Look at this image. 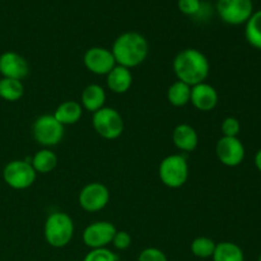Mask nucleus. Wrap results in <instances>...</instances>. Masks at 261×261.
Segmentation results:
<instances>
[{
    "instance_id": "a878e982",
    "label": "nucleus",
    "mask_w": 261,
    "mask_h": 261,
    "mask_svg": "<svg viewBox=\"0 0 261 261\" xmlns=\"http://www.w3.org/2000/svg\"><path fill=\"white\" fill-rule=\"evenodd\" d=\"M221 130L223 137H239L240 132H241V124H240L239 119L233 116H228L222 121Z\"/></svg>"
},
{
    "instance_id": "7c9ffc66",
    "label": "nucleus",
    "mask_w": 261,
    "mask_h": 261,
    "mask_svg": "<svg viewBox=\"0 0 261 261\" xmlns=\"http://www.w3.org/2000/svg\"><path fill=\"white\" fill-rule=\"evenodd\" d=\"M257 261H261V254H260V256H259V259H257Z\"/></svg>"
},
{
    "instance_id": "5701e85b",
    "label": "nucleus",
    "mask_w": 261,
    "mask_h": 261,
    "mask_svg": "<svg viewBox=\"0 0 261 261\" xmlns=\"http://www.w3.org/2000/svg\"><path fill=\"white\" fill-rule=\"evenodd\" d=\"M245 37L252 47L261 50V9L252 13L245 23Z\"/></svg>"
},
{
    "instance_id": "cd10ccee",
    "label": "nucleus",
    "mask_w": 261,
    "mask_h": 261,
    "mask_svg": "<svg viewBox=\"0 0 261 261\" xmlns=\"http://www.w3.org/2000/svg\"><path fill=\"white\" fill-rule=\"evenodd\" d=\"M138 261H168L165 252L157 247H147L139 254Z\"/></svg>"
},
{
    "instance_id": "9b49d317",
    "label": "nucleus",
    "mask_w": 261,
    "mask_h": 261,
    "mask_svg": "<svg viewBox=\"0 0 261 261\" xmlns=\"http://www.w3.org/2000/svg\"><path fill=\"white\" fill-rule=\"evenodd\" d=\"M216 153L219 162L227 167H237L245 160V145L239 137H222L217 142Z\"/></svg>"
},
{
    "instance_id": "c85d7f7f",
    "label": "nucleus",
    "mask_w": 261,
    "mask_h": 261,
    "mask_svg": "<svg viewBox=\"0 0 261 261\" xmlns=\"http://www.w3.org/2000/svg\"><path fill=\"white\" fill-rule=\"evenodd\" d=\"M111 244L114 245L116 250L124 251V250L129 249L130 245H132V237H130V234L126 231H116Z\"/></svg>"
},
{
    "instance_id": "1a4fd4ad",
    "label": "nucleus",
    "mask_w": 261,
    "mask_h": 261,
    "mask_svg": "<svg viewBox=\"0 0 261 261\" xmlns=\"http://www.w3.org/2000/svg\"><path fill=\"white\" fill-rule=\"evenodd\" d=\"M110 201V191L101 182H91L79 193V205L88 213L102 211Z\"/></svg>"
},
{
    "instance_id": "9d476101",
    "label": "nucleus",
    "mask_w": 261,
    "mask_h": 261,
    "mask_svg": "<svg viewBox=\"0 0 261 261\" xmlns=\"http://www.w3.org/2000/svg\"><path fill=\"white\" fill-rule=\"evenodd\" d=\"M116 231V227L111 222H94V223L86 227L83 234H82V239H83L84 245L91 250L103 249L111 244Z\"/></svg>"
},
{
    "instance_id": "ddd939ff",
    "label": "nucleus",
    "mask_w": 261,
    "mask_h": 261,
    "mask_svg": "<svg viewBox=\"0 0 261 261\" xmlns=\"http://www.w3.org/2000/svg\"><path fill=\"white\" fill-rule=\"evenodd\" d=\"M30 73L27 60L14 51H5L0 55V74L3 78L22 81Z\"/></svg>"
},
{
    "instance_id": "dca6fc26",
    "label": "nucleus",
    "mask_w": 261,
    "mask_h": 261,
    "mask_svg": "<svg viewBox=\"0 0 261 261\" xmlns=\"http://www.w3.org/2000/svg\"><path fill=\"white\" fill-rule=\"evenodd\" d=\"M133 84L132 70L125 66L116 65L107 74V87L116 94H124Z\"/></svg>"
},
{
    "instance_id": "c756f323",
    "label": "nucleus",
    "mask_w": 261,
    "mask_h": 261,
    "mask_svg": "<svg viewBox=\"0 0 261 261\" xmlns=\"http://www.w3.org/2000/svg\"><path fill=\"white\" fill-rule=\"evenodd\" d=\"M255 166H256L257 170L261 172V148L257 150L256 154H255Z\"/></svg>"
},
{
    "instance_id": "4be33fe9",
    "label": "nucleus",
    "mask_w": 261,
    "mask_h": 261,
    "mask_svg": "<svg viewBox=\"0 0 261 261\" xmlns=\"http://www.w3.org/2000/svg\"><path fill=\"white\" fill-rule=\"evenodd\" d=\"M24 94V86L22 81L12 78L0 79V98L8 102L19 101Z\"/></svg>"
},
{
    "instance_id": "6ab92c4d",
    "label": "nucleus",
    "mask_w": 261,
    "mask_h": 261,
    "mask_svg": "<svg viewBox=\"0 0 261 261\" xmlns=\"http://www.w3.org/2000/svg\"><path fill=\"white\" fill-rule=\"evenodd\" d=\"M213 261H245V254L241 247L231 241H223L217 244Z\"/></svg>"
},
{
    "instance_id": "2eb2a0df",
    "label": "nucleus",
    "mask_w": 261,
    "mask_h": 261,
    "mask_svg": "<svg viewBox=\"0 0 261 261\" xmlns=\"http://www.w3.org/2000/svg\"><path fill=\"white\" fill-rule=\"evenodd\" d=\"M172 140L177 149L182 152H193L198 147L199 137L191 125L180 124L173 129Z\"/></svg>"
},
{
    "instance_id": "39448f33",
    "label": "nucleus",
    "mask_w": 261,
    "mask_h": 261,
    "mask_svg": "<svg viewBox=\"0 0 261 261\" xmlns=\"http://www.w3.org/2000/svg\"><path fill=\"white\" fill-rule=\"evenodd\" d=\"M37 177V172L27 160H14L5 165L3 178L9 188L14 190H24L31 188Z\"/></svg>"
},
{
    "instance_id": "b1692460",
    "label": "nucleus",
    "mask_w": 261,
    "mask_h": 261,
    "mask_svg": "<svg viewBox=\"0 0 261 261\" xmlns=\"http://www.w3.org/2000/svg\"><path fill=\"white\" fill-rule=\"evenodd\" d=\"M217 244L209 237H196L191 242V252L199 259H209L213 256Z\"/></svg>"
},
{
    "instance_id": "aec40b11",
    "label": "nucleus",
    "mask_w": 261,
    "mask_h": 261,
    "mask_svg": "<svg viewBox=\"0 0 261 261\" xmlns=\"http://www.w3.org/2000/svg\"><path fill=\"white\" fill-rule=\"evenodd\" d=\"M31 165L37 173H48L58 166V155L48 148H43L33 155Z\"/></svg>"
},
{
    "instance_id": "412c9836",
    "label": "nucleus",
    "mask_w": 261,
    "mask_h": 261,
    "mask_svg": "<svg viewBox=\"0 0 261 261\" xmlns=\"http://www.w3.org/2000/svg\"><path fill=\"white\" fill-rule=\"evenodd\" d=\"M191 87L181 81H176L167 91V99L172 106L184 107L190 103Z\"/></svg>"
},
{
    "instance_id": "423d86ee",
    "label": "nucleus",
    "mask_w": 261,
    "mask_h": 261,
    "mask_svg": "<svg viewBox=\"0 0 261 261\" xmlns=\"http://www.w3.org/2000/svg\"><path fill=\"white\" fill-rule=\"evenodd\" d=\"M93 129L103 139H117L124 132V120L120 112L112 107H102L92 117Z\"/></svg>"
},
{
    "instance_id": "f257e3e1",
    "label": "nucleus",
    "mask_w": 261,
    "mask_h": 261,
    "mask_svg": "<svg viewBox=\"0 0 261 261\" xmlns=\"http://www.w3.org/2000/svg\"><path fill=\"white\" fill-rule=\"evenodd\" d=\"M172 66L177 81L190 87L204 83L211 71L208 58L198 48H185L180 51L173 59Z\"/></svg>"
},
{
    "instance_id": "bb28decb",
    "label": "nucleus",
    "mask_w": 261,
    "mask_h": 261,
    "mask_svg": "<svg viewBox=\"0 0 261 261\" xmlns=\"http://www.w3.org/2000/svg\"><path fill=\"white\" fill-rule=\"evenodd\" d=\"M201 0H178L177 7L185 15H196L201 10Z\"/></svg>"
},
{
    "instance_id": "4468645a",
    "label": "nucleus",
    "mask_w": 261,
    "mask_h": 261,
    "mask_svg": "<svg viewBox=\"0 0 261 261\" xmlns=\"http://www.w3.org/2000/svg\"><path fill=\"white\" fill-rule=\"evenodd\" d=\"M218 92L208 83H200L191 87L190 102L196 110L201 112L212 111L218 105Z\"/></svg>"
},
{
    "instance_id": "f3484780",
    "label": "nucleus",
    "mask_w": 261,
    "mask_h": 261,
    "mask_svg": "<svg viewBox=\"0 0 261 261\" xmlns=\"http://www.w3.org/2000/svg\"><path fill=\"white\" fill-rule=\"evenodd\" d=\"M82 107L87 111L94 114L96 111L105 107L106 102V92L98 84H89L82 92Z\"/></svg>"
},
{
    "instance_id": "6e6552de",
    "label": "nucleus",
    "mask_w": 261,
    "mask_h": 261,
    "mask_svg": "<svg viewBox=\"0 0 261 261\" xmlns=\"http://www.w3.org/2000/svg\"><path fill=\"white\" fill-rule=\"evenodd\" d=\"M217 12L227 24H245L254 13V4L252 0H218Z\"/></svg>"
},
{
    "instance_id": "f8f14e48",
    "label": "nucleus",
    "mask_w": 261,
    "mask_h": 261,
    "mask_svg": "<svg viewBox=\"0 0 261 261\" xmlns=\"http://www.w3.org/2000/svg\"><path fill=\"white\" fill-rule=\"evenodd\" d=\"M83 63L87 70L96 75H107L116 66V61L111 50L99 46H94L86 51Z\"/></svg>"
},
{
    "instance_id": "f03ea898",
    "label": "nucleus",
    "mask_w": 261,
    "mask_h": 261,
    "mask_svg": "<svg viewBox=\"0 0 261 261\" xmlns=\"http://www.w3.org/2000/svg\"><path fill=\"white\" fill-rule=\"evenodd\" d=\"M149 51L148 41L138 32L121 33L114 41L111 53L114 55L116 65L125 66L127 69L135 68L144 63Z\"/></svg>"
},
{
    "instance_id": "0eeeda50",
    "label": "nucleus",
    "mask_w": 261,
    "mask_h": 261,
    "mask_svg": "<svg viewBox=\"0 0 261 261\" xmlns=\"http://www.w3.org/2000/svg\"><path fill=\"white\" fill-rule=\"evenodd\" d=\"M65 126L61 125L54 115H42L32 125V135L42 147H54L63 140Z\"/></svg>"
},
{
    "instance_id": "a211bd4d",
    "label": "nucleus",
    "mask_w": 261,
    "mask_h": 261,
    "mask_svg": "<svg viewBox=\"0 0 261 261\" xmlns=\"http://www.w3.org/2000/svg\"><path fill=\"white\" fill-rule=\"evenodd\" d=\"M83 107L76 101H64L56 107L54 116L61 125H74L82 119Z\"/></svg>"
},
{
    "instance_id": "20e7f679",
    "label": "nucleus",
    "mask_w": 261,
    "mask_h": 261,
    "mask_svg": "<svg viewBox=\"0 0 261 261\" xmlns=\"http://www.w3.org/2000/svg\"><path fill=\"white\" fill-rule=\"evenodd\" d=\"M158 175L163 185L171 189H178L189 178V163L182 154H171L163 158L158 168Z\"/></svg>"
},
{
    "instance_id": "7ed1b4c3",
    "label": "nucleus",
    "mask_w": 261,
    "mask_h": 261,
    "mask_svg": "<svg viewBox=\"0 0 261 261\" xmlns=\"http://www.w3.org/2000/svg\"><path fill=\"white\" fill-rule=\"evenodd\" d=\"M43 234L46 242L55 249L68 246L74 236L73 219L64 212H54L46 219Z\"/></svg>"
},
{
    "instance_id": "393cba45",
    "label": "nucleus",
    "mask_w": 261,
    "mask_h": 261,
    "mask_svg": "<svg viewBox=\"0 0 261 261\" xmlns=\"http://www.w3.org/2000/svg\"><path fill=\"white\" fill-rule=\"evenodd\" d=\"M83 261H119V256L107 247L103 249H92L84 256Z\"/></svg>"
}]
</instances>
